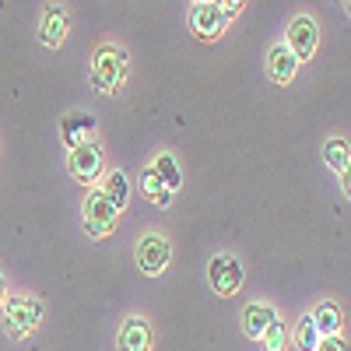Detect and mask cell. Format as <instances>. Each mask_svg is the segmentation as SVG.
<instances>
[{
	"mask_svg": "<svg viewBox=\"0 0 351 351\" xmlns=\"http://www.w3.org/2000/svg\"><path fill=\"white\" fill-rule=\"evenodd\" d=\"M260 344H263V351H285L288 348V327L281 319H274V324L260 334Z\"/></svg>",
	"mask_w": 351,
	"mask_h": 351,
	"instance_id": "cell-20",
	"label": "cell"
},
{
	"mask_svg": "<svg viewBox=\"0 0 351 351\" xmlns=\"http://www.w3.org/2000/svg\"><path fill=\"white\" fill-rule=\"evenodd\" d=\"M141 190L148 193V197H152V200L158 204V208H169V200H172V190H165V186H162L158 172H155L152 165H148V169L141 172Z\"/></svg>",
	"mask_w": 351,
	"mask_h": 351,
	"instance_id": "cell-18",
	"label": "cell"
},
{
	"mask_svg": "<svg viewBox=\"0 0 351 351\" xmlns=\"http://www.w3.org/2000/svg\"><path fill=\"white\" fill-rule=\"evenodd\" d=\"M274 319H278L274 306H267V302H250L246 313H243V330H246L250 341H260V334L267 330Z\"/></svg>",
	"mask_w": 351,
	"mask_h": 351,
	"instance_id": "cell-13",
	"label": "cell"
},
{
	"mask_svg": "<svg viewBox=\"0 0 351 351\" xmlns=\"http://www.w3.org/2000/svg\"><path fill=\"white\" fill-rule=\"evenodd\" d=\"M81 215H84V232H88L92 239H106L109 232L116 228V218H120V211H116L112 204L106 200L102 190H92V193L84 197Z\"/></svg>",
	"mask_w": 351,
	"mask_h": 351,
	"instance_id": "cell-3",
	"label": "cell"
},
{
	"mask_svg": "<svg viewBox=\"0 0 351 351\" xmlns=\"http://www.w3.org/2000/svg\"><path fill=\"white\" fill-rule=\"evenodd\" d=\"M102 193H106V200L112 204L116 211H123L127 204H130V180H127V172H109L106 180H102Z\"/></svg>",
	"mask_w": 351,
	"mask_h": 351,
	"instance_id": "cell-14",
	"label": "cell"
},
{
	"mask_svg": "<svg viewBox=\"0 0 351 351\" xmlns=\"http://www.w3.org/2000/svg\"><path fill=\"white\" fill-rule=\"evenodd\" d=\"M324 158H327V165H330L337 176H344L348 165H351V148H348V141H344V137H330L327 148H324Z\"/></svg>",
	"mask_w": 351,
	"mask_h": 351,
	"instance_id": "cell-17",
	"label": "cell"
},
{
	"mask_svg": "<svg viewBox=\"0 0 351 351\" xmlns=\"http://www.w3.org/2000/svg\"><path fill=\"white\" fill-rule=\"evenodd\" d=\"M39 319H43V302L39 299H25V295L4 299V330H8V337H14V341L28 337L39 327Z\"/></svg>",
	"mask_w": 351,
	"mask_h": 351,
	"instance_id": "cell-2",
	"label": "cell"
},
{
	"mask_svg": "<svg viewBox=\"0 0 351 351\" xmlns=\"http://www.w3.org/2000/svg\"><path fill=\"white\" fill-rule=\"evenodd\" d=\"M295 71H299L295 53L288 49V43H278V46L267 53V74H271V81H278V84H288L291 77H295Z\"/></svg>",
	"mask_w": 351,
	"mask_h": 351,
	"instance_id": "cell-11",
	"label": "cell"
},
{
	"mask_svg": "<svg viewBox=\"0 0 351 351\" xmlns=\"http://www.w3.org/2000/svg\"><path fill=\"white\" fill-rule=\"evenodd\" d=\"M211 4L221 11V18H225V21H232V18L239 14V8L246 4V0H211Z\"/></svg>",
	"mask_w": 351,
	"mask_h": 351,
	"instance_id": "cell-21",
	"label": "cell"
},
{
	"mask_svg": "<svg viewBox=\"0 0 351 351\" xmlns=\"http://www.w3.org/2000/svg\"><path fill=\"white\" fill-rule=\"evenodd\" d=\"M309 316H313V324H316L319 337L341 334V309H337L334 302H324V306H316V313H309Z\"/></svg>",
	"mask_w": 351,
	"mask_h": 351,
	"instance_id": "cell-16",
	"label": "cell"
},
{
	"mask_svg": "<svg viewBox=\"0 0 351 351\" xmlns=\"http://www.w3.org/2000/svg\"><path fill=\"white\" fill-rule=\"evenodd\" d=\"M152 327H148V319H141V316H127V324L120 327V351H152Z\"/></svg>",
	"mask_w": 351,
	"mask_h": 351,
	"instance_id": "cell-9",
	"label": "cell"
},
{
	"mask_svg": "<svg viewBox=\"0 0 351 351\" xmlns=\"http://www.w3.org/2000/svg\"><path fill=\"white\" fill-rule=\"evenodd\" d=\"M4 299H8V281H4V274H0V306H4Z\"/></svg>",
	"mask_w": 351,
	"mask_h": 351,
	"instance_id": "cell-23",
	"label": "cell"
},
{
	"mask_svg": "<svg viewBox=\"0 0 351 351\" xmlns=\"http://www.w3.org/2000/svg\"><path fill=\"white\" fill-rule=\"evenodd\" d=\"M123 81H127V53L120 46H99L95 60H92V84H95V92L112 95Z\"/></svg>",
	"mask_w": 351,
	"mask_h": 351,
	"instance_id": "cell-1",
	"label": "cell"
},
{
	"mask_svg": "<svg viewBox=\"0 0 351 351\" xmlns=\"http://www.w3.org/2000/svg\"><path fill=\"white\" fill-rule=\"evenodd\" d=\"M243 278H246L243 260L232 256V253H218V256L208 263V281H211V288L218 291L221 299H232V295H236V291L243 288Z\"/></svg>",
	"mask_w": 351,
	"mask_h": 351,
	"instance_id": "cell-4",
	"label": "cell"
},
{
	"mask_svg": "<svg viewBox=\"0 0 351 351\" xmlns=\"http://www.w3.org/2000/svg\"><path fill=\"white\" fill-rule=\"evenodd\" d=\"M134 260H137V267L144 271V274H162L165 267H169V260H172V246L162 239V236H155V232H148V236H141L137 239V246H134Z\"/></svg>",
	"mask_w": 351,
	"mask_h": 351,
	"instance_id": "cell-6",
	"label": "cell"
},
{
	"mask_svg": "<svg viewBox=\"0 0 351 351\" xmlns=\"http://www.w3.org/2000/svg\"><path fill=\"white\" fill-rule=\"evenodd\" d=\"M190 28L200 39H218L221 28H225V18L211 0H204V4H193V11H190Z\"/></svg>",
	"mask_w": 351,
	"mask_h": 351,
	"instance_id": "cell-8",
	"label": "cell"
},
{
	"mask_svg": "<svg viewBox=\"0 0 351 351\" xmlns=\"http://www.w3.org/2000/svg\"><path fill=\"white\" fill-rule=\"evenodd\" d=\"M316 351H348V344H344L341 334H330V337H319Z\"/></svg>",
	"mask_w": 351,
	"mask_h": 351,
	"instance_id": "cell-22",
	"label": "cell"
},
{
	"mask_svg": "<svg viewBox=\"0 0 351 351\" xmlns=\"http://www.w3.org/2000/svg\"><path fill=\"white\" fill-rule=\"evenodd\" d=\"M152 169L158 172V180H162V186H165V190H172V193H176V190L183 186V172H180V162H176V155H169V152H165V155H158Z\"/></svg>",
	"mask_w": 351,
	"mask_h": 351,
	"instance_id": "cell-15",
	"label": "cell"
},
{
	"mask_svg": "<svg viewBox=\"0 0 351 351\" xmlns=\"http://www.w3.org/2000/svg\"><path fill=\"white\" fill-rule=\"evenodd\" d=\"M60 134H64V144L67 148H77L81 141H92L95 134V116H88V112H71L60 120Z\"/></svg>",
	"mask_w": 351,
	"mask_h": 351,
	"instance_id": "cell-12",
	"label": "cell"
},
{
	"mask_svg": "<svg viewBox=\"0 0 351 351\" xmlns=\"http://www.w3.org/2000/svg\"><path fill=\"white\" fill-rule=\"evenodd\" d=\"M67 169H71V176L77 183L92 186L102 176V169H106V155H102V148L95 141H81L77 148H71V155H67Z\"/></svg>",
	"mask_w": 351,
	"mask_h": 351,
	"instance_id": "cell-5",
	"label": "cell"
},
{
	"mask_svg": "<svg viewBox=\"0 0 351 351\" xmlns=\"http://www.w3.org/2000/svg\"><path fill=\"white\" fill-rule=\"evenodd\" d=\"M193 4H204V0H193Z\"/></svg>",
	"mask_w": 351,
	"mask_h": 351,
	"instance_id": "cell-24",
	"label": "cell"
},
{
	"mask_svg": "<svg viewBox=\"0 0 351 351\" xmlns=\"http://www.w3.org/2000/svg\"><path fill=\"white\" fill-rule=\"evenodd\" d=\"M39 32H43V43H46L49 49L64 46V39H67V11H64L60 4H49V8L43 11Z\"/></svg>",
	"mask_w": 351,
	"mask_h": 351,
	"instance_id": "cell-10",
	"label": "cell"
},
{
	"mask_svg": "<svg viewBox=\"0 0 351 351\" xmlns=\"http://www.w3.org/2000/svg\"><path fill=\"white\" fill-rule=\"evenodd\" d=\"M316 43H319V28L309 14H299L295 21L288 25V49L295 53V60H309V56L316 53Z\"/></svg>",
	"mask_w": 351,
	"mask_h": 351,
	"instance_id": "cell-7",
	"label": "cell"
},
{
	"mask_svg": "<svg viewBox=\"0 0 351 351\" xmlns=\"http://www.w3.org/2000/svg\"><path fill=\"white\" fill-rule=\"evenodd\" d=\"M291 341H295L299 351H316V344H319V330H316V324H313V316H302V319H299L295 330H291Z\"/></svg>",
	"mask_w": 351,
	"mask_h": 351,
	"instance_id": "cell-19",
	"label": "cell"
}]
</instances>
